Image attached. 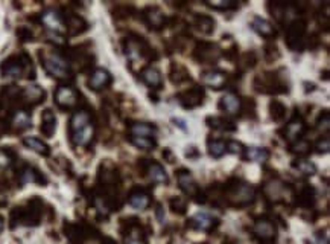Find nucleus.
<instances>
[{
    "mask_svg": "<svg viewBox=\"0 0 330 244\" xmlns=\"http://www.w3.org/2000/svg\"><path fill=\"white\" fill-rule=\"evenodd\" d=\"M40 22L44 25L46 29H49L53 34H63L66 31L64 17L55 10H47L40 16Z\"/></svg>",
    "mask_w": 330,
    "mask_h": 244,
    "instance_id": "obj_16",
    "label": "nucleus"
},
{
    "mask_svg": "<svg viewBox=\"0 0 330 244\" xmlns=\"http://www.w3.org/2000/svg\"><path fill=\"white\" fill-rule=\"evenodd\" d=\"M214 20L213 17L210 16H205V14H195L192 17V26L195 29H198L201 34L204 35H210L213 31H214Z\"/></svg>",
    "mask_w": 330,
    "mask_h": 244,
    "instance_id": "obj_30",
    "label": "nucleus"
},
{
    "mask_svg": "<svg viewBox=\"0 0 330 244\" xmlns=\"http://www.w3.org/2000/svg\"><path fill=\"white\" fill-rule=\"evenodd\" d=\"M20 183L22 185H26V183H40L41 186H44L46 183V177L35 168L29 167V165H25L20 171Z\"/></svg>",
    "mask_w": 330,
    "mask_h": 244,
    "instance_id": "obj_29",
    "label": "nucleus"
},
{
    "mask_svg": "<svg viewBox=\"0 0 330 244\" xmlns=\"http://www.w3.org/2000/svg\"><path fill=\"white\" fill-rule=\"evenodd\" d=\"M112 83H113L112 73H109L106 69H102V67L94 69V70L90 73V78H88V81H87L88 89L93 90V92H100V90L106 89Z\"/></svg>",
    "mask_w": 330,
    "mask_h": 244,
    "instance_id": "obj_20",
    "label": "nucleus"
},
{
    "mask_svg": "<svg viewBox=\"0 0 330 244\" xmlns=\"http://www.w3.org/2000/svg\"><path fill=\"white\" fill-rule=\"evenodd\" d=\"M219 57H221V51L211 41H198L192 52V58L201 64H214Z\"/></svg>",
    "mask_w": 330,
    "mask_h": 244,
    "instance_id": "obj_8",
    "label": "nucleus"
},
{
    "mask_svg": "<svg viewBox=\"0 0 330 244\" xmlns=\"http://www.w3.org/2000/svg\"><path fill=\"white\" fill-rule=\"evenodd\" d=\"M128 140L140 150H155V146H157V140L151 139V137H133V136H130Z\"/></svg>",
    "mask_w": 330,
    "mask_h": 244,
    "instance_id": "obj_42",
    "label": "nucleus"
},
{
    "mask_svg": "<svg viewBox=\"0 0 330 244\" xmlns=\"http://www.w3.org/2000/svg\"><path fill=\"white\" fill-rule=\"evenodd\" d=\"M31 124H32V118H31L29 112H26L25 109H20V110H17V112L13 115L10 125L13 127L14 131L20 133V131L28 130V128L31 127Z\"/></svg>",
    "mask_w": 330,
    "mask_h": 244,
    "instance_id": "obj_31",
    "label": "nucleus"
},
{
    "mask_svg": "<svg viewBox=\"0 0 330 244\" xmlns=\"http://www.w3.org/2000/svg\"><path fill=\"white\" fill-rule=\"evenodd\" d=\"M207 151L213 159H221L226 151H227V146H226V140L223 139H213L208 137L207 139Z\"/></svg>",
    "mask_w": 330,
    "mask_h": 244,
    "instance_id": "obj_36",
    "label": "nucleus"
},
{
    "mask_svg": "<svg viewBox=\"0 0 330 244\" xmlns=\"http://www.w3.org/2000/svg\"><path fill=\"white\" fill-rule=\"evenodd\" d=\"M139 170L142 171V176H148L152 183H163V185L169 183L168 173L164 171L161 164H158L155 160L140 159L139 160Z\"/></svg>",
    "mask_w": 330,
    "mask_h": 244,
    "instance_id": "obj_11",
    "label": "nucleus"
},
{
    "mask_svg": "<svg viewBox=\"0 0 330 244\" xmlns=\"http://www.w3.org/2000/svg\"><path fill=\"white\" fill-rule=\"evenodd\" d=\"M291 167L303 176H313L316 173V165L310 160H306V159H297L292 162Z\"/></svg>",
    "mask_w": 330,
    "mask_h": 244,
    "instance_id": "obj_41",
    "label": "nucleus"
},
{
    "mask_svg": "<svg viewBox=\"0 0 330 244\" xmlns=\"http://www.w3.org/2000/svg\"><path fill=\"white\" fill-rule=\"evenodd\" d=\"M63 17H64V25H66V31L69 32V35H79L88 29V23L75 13L66 14Z\"/></svg>",
    "mask_w": 330,
    "mask_h": 244,
    "instance_id": "obj_23",
    "label": "nucleus"
},
{
    "mask_svg": "<svg viewBox=\"0 0 330 244\" xmlns=\"http://www.w3.org/2000/svg\"><path fill=\"white\" fill-rule=\"evenodd\" d=\"M241 116L256 119V101L253 98H244L241 106Z\"/></svg>",
    "mask_w": 330,
    "mask_h": 244,
    "instance_id": "obj_43",
    "label": "nucleus"
},
{
    "mask_svg": "<svg viewBox=\"0 0 330 244\" xmlns=\"http://www.w3.org/2000/svg\"><path fill=\"white\" fill-rule=\"evenodd\" d=\"M224 57H226L229 61H236V60H238V57H239V47H238L236 44H233L232 47L226 49Z\"/></svg>",
    "mask_w": 330,
    "mask_h": 244,
    "instance_id": "obj_51",
    "label": "nucleus"
},
{
    "mask_svg": "<svg viewBox=\"0 0 330 244\" xmlns=\"http://www.w3.org/2000/svg\"><path fill=\"white\" fill-rule=\"evenodd\" d=\"M174 122H175V125H178V127H181L183 130H186V127H184V122L181 121V119H172Z\"/></svg>",
    "mask_w": 330,
    "mask_h": 244,
    "instance_id": "obj_56",
    "label": "nucleus"
},
{
    "mask_svg": "<svg viewBox=\"0 0 330 244\" xmlns=\"http://www.w3.org/2000/svg\"><path fill=\"white\" fill-rule=\"evenodd\" d=\"M128 203L137 211H145L151 205L149 189L145 186H133L128 194Z\"/></svg>",
    "mask_w": 330,
    "mask_h": 244,
    "instance_id": "obj_17",
    "label": "nucleus"
},
{
    "mask_svg": "<svg viewBox=\"0 0 330 244\" xmlns=\"http://www.w3.org/2000/svg\"><path fill=\"white\" fill-rule=\"evenodd\" d=\"M175 174H177V180H178L180 189H181L186 195H189V197L195 199L196 195L201 192V188H199L198 183L195 182V179H193V176L190 174V171L186 170V168H180Z\"/></svg>",
    "mask_w": 330,
    "mask_h": 244,
    "instance_id": "obj_18",
    "label": "nucleus"
},
{
    "mask_svg": "<svg viewBox=\"0 0 330 244\" xmlns=\"http://www.w3.org/2000/svg\"><path fill=\"white\" fill-rule=\"evenodd\" d=\"M44 98H46V92L40 86H29L22 89L20 92V104L26 109L35 107L44 101Z\"/></svg>",
    "mask_w": 330,
    "mask_h": 244,
    "instance_id": "obj_14",
    "label": "nucleus"
},
{
    "mask_svg": "<svg viewBox=\"0 0 330 244\" xmlns=\"http://www.w3.org/2000/svg\"><path fill=\"white\" fill-rule=\"evenodd\" d=\"M40 60H41V66L44 67V70L55 79L70 81L73 78L69 60L63 54L57 51L40 52Z\"/></svg>",
    "mask_w": 330,
    "mask_h": 244,
    "instance_id": "obj_4",
    "label": "nucleus"
},
{
    "mask_svg": "<svg viewBox=\"0 0 330 244\" xmlns=\"http://www.w3.org/2000/svg\"><path fill=\"white\" fill-rule=\"evenodd\" d=\"M254 90L263 95H282L289 92L288 83L279 75V72H265L254 78Z\"/></svg>",
    "mask_w": 330,
    "mask_h": 244,
    "instance_id": "obj_5",
    "label": "nucleus"
},
{
    "mask_svg": "<svg viewBox=\"0 0 330 244\" xmlns=\"http://www.w3.org/2000/svg\"><path fill=\"white\" fill-rule=\"evenodd\" d=\"M224 200L232 208H247L256 200V188L251 183L232 177L223 188Z\"/></svg>",
    "mask_w": 330,
    "mask_h": 244,
    "instance_id": "obj_2",
    "label": "nucleus"
},
{
    "mask_svg": "<svg viewBox=\"0 0 330 244\" xmlns=\"http://www.w3.org/2000/svg\"><path fill=\"white\" fill-rule=\"evenodd\" d=\"M289 151L292 154H297L298 157H303V156H307L310 151H312V143L306 139H300L294 143L289 145Z\"/></svg>",
    "mask_w": 330,
    "mask_h": 244,
    "instance_id": "obj_40",
    "label": "nucleus"
},
{
    "mask_svg": "<svg viewBox=\"0 0 330 244\" xmlns=\"http://www.w3.org/2000/svg\"><path fill=\"white\" fill-rule=\"evenodd\" d=\"M140 19L152 31H160L169 26V17L164 16L158 7H146L145 10H142Z\"/></svg>",
    "mask_w": 330,
    "mask_h": 244,
    "instance_id": "obj_12",
    "label": "nucleus"
},
{
    "mask_svg": "<svg viewBox=\"0 0 330 244\" xmlns=\"http://www.w3.org/2000/svg\"><path fill=\"white\" fill-rule=\"evenodd\" d=\"M316 128H318L321 133L324 131V134L328 133V128H330V113H328V110H324V112L318 116V119H316Z\"/></svg>",
    "mask_w": 330,
    "mask_h": 244,
    "instance_id": "obj_46",
    "label": "nucleus"
},
{
    "mask_svg": "<svg viewBox=\"0 0 330 244\" xmlns=\"http://www.w3.org/2000/svg\"><path fill=\"white\" fill-rule=\"evenodd\" d=\"M306 38H307V22L303 19L294 20L286 29V35H285L286 46L294 52H301L304 51Z\"/></svg>",
    "mask_w": 330,
    "mask_h": 244,
    "instance_id": "obj_6",
    "label": "nucleus"
},
{
    "mask_svg": "<svg viewBox=\"0 0 330 244\" xmlns=\"http://www.w3.org/2000/svg\"><path fill=\"white\" fill-rule=\"evenodd\" d=\"M201 84L213 89V90H223L229 84V73L224 70H207L201 73Z\"/></svg>",
    "mask_w": 330,
    "mask_h": 244,
    "instance_id": "obj_15",
    "label": "nucleus"
},
{
    "mask_svg": "<svg viewBox=\"0 0 330 244\" xmlns=\"http://www.w3.org/2000/svg\"><path fill=\"white\" fill-rule=\"evenodd\" d=\"M0 73L7 78H16V79L23 78V76L29 79L35 78L32 60L26 52H20V54L11 55L10 58H7L0 64Z\"/></svg>",
    "mask_w": 330,
    "mask_h": 244,
    "instance_id": "obj_3",
    "label": "nucleus"
},
{
    "mask_svg": "<svg viewBox=\"0 0 330 244\" xmlns=\"http://www.w3.org/2000/svg\"><path fill=\"white\" fill-rule=\"evenodd\" d=\"M186 156H187L189 159H198V157H199V151H198L196 146H190V148L186 151Z\"/></svg>",
    "mask_w": 330,
    "mask_h": 244,
    "instance_id": "obj_54",
    "label": "nucleus"
},
{
    "mask_svg": "<svg viewBox=\"0 0 330 244\" xmlns=\"http://www.w3.org/2000/svg\"><path fill=\"white\" fill-rule=\"evenodd\" d=\"M309 244H328V238H327V235H324L322 232H318V233L309 241Z\"/></svg>",
    "mask_w": 330,
    "mask_h": 244,
    "instance_id": "obj_52",
    "label": "nucleus"
},
{
    "mask_svg": "<svg viewBox=\"0 0 330 244\" xmlns=\"http://www.w3.org/2000/svg\"><path fill=\"white\" fill-rule=\"evenodd\" d=\"M2 229H4V218L0 217V232H2Z\"/></svg>",
    "mask_w": 330,
    "mask_h": 244,
    "instance_id": "obj_57",
    "label": "nucleus"
},
{
    "mask_svg": "<svg viewBox=\"0 0 330 244\" xmlns=\"http://www.w3.org/2000/svg\"><path fill=\"white\" fill-rule=\"evenodd\" d=\"M263 55H265V60L266 61H276L280 58V52H279V47L276 46L274 41H269L263 46Z\"/></svg>",
    "mask_w": 330,
    "mask_h": 244,
    "instance_id": "obj_44",
    "label": "nucleus"
},
{
    "mask_svg": "<svg viewBox=\"0 0 330 244\" xmlns=\"http://www.w3.org/2000/svg\"><path fill=\"white\" fill-rule=\"evenodd\" d=\"M251 28H253L254 32H257L259 35H262L266 40H271V38H274L277 35V31H276V28L272 26V23H269L266 19L259 17V16H254L251 19Z\"/></svg>",
    "mask_w": 330,
    "mask_h": 244,
    "instance_id": "obj_24",
    "label": "nucleus"
},
{
    "mask_svg": "<svg viewBox=\"0 0 330 244\" xmlns=\"http://www.w3.org/2000/svg\"><path fill=\"white\" fill-rule=\"evenodd\" d=\"M130 136L133 137H151L154 139L155 134L158 133L157 127L149 124V122H133L128 127Z\"/></svg>",
    "mask_w": 330,
    "mask_h": 244,
    "instance_id": "obj_26",
    "label": "nucleus"
},
{
    "mask_svg": "<svg viewBox=\"0 0 330 244\" xmlns=\"http://www.w3.org/2000/svg\"><path fill=\"white\" fill-rule=\"evenodd\" d=\"M238 66L241 69V72H247L250 69H253L257 63V55L254 51H248V52H244L238 57Z\"/></svg>",
    "mask_w": 330,
    "mask_h": 244,
    "instance_id": "obj_38",
    "label": "nucleus"
},
{
    "mask_svg": "<svg viewBox=\"0 0 330 244\" xmlns=\"http://www.w3.org/2000/svg\"><path fill=\"white\" fill-rule=\"evenodd\" d=\"M268 109H269V116H271V119H272L274 122H283V121H285L288 109H286V106H285L282 101L272 100V101L269 103V107H268Z\"/></svg>",
    "mask_w": 330,
    "mask_h": 244,
    "instance_id": "obj_37",
    "label": "nucleus"
},
{
    "mask_svg": "<svg viewBox=\"0 0 330 244\" xmlns=\"http://www.w3.org/2000/svg\"><path fill=\"white\" fill-rule=\"evenodd\" d=\"M23 145L28 146L29 150L38 153L40 156H49V154H50L49 145L44 143V142H43L41 139H38V137H34V136H28V137H25V139H23Z\"/></svg>",
    "mask_w": 330,
    "mask_h": 244,
    "instance_id": "obj_35",
    "label": "nucleus"
},
{
    "mask_svg": "<svg viewBox=\"0 0 330 244\" xmlns=\"http://www.w3.org/2000/svg\"><path fill=\"white\" fill-rule=\"evenodd\" d=\"M288 189H291V186L285 185V183L280 182L279 179H276V180L272 179L271 182L265 183V186H263L265 197L269 199V200H272L274 203L280 202V200L283 199V195H285V191H288Z\"/></svg>",
    "mask_w": 330,
    "mask_h": 244,
    "instance_id": "obj_21",
    "label": "nucleus"
},
{
    "mask_svg": "<svg viewBox=\"0 0 330 244\" xmlns=\"http://www.w3.org/2000/svg\"><path fill=\"white\" fill-rule=\"evenodd\" d=\"M312 146H313L315 151H316L318 154H325V153H328V148H330V139H328V134L321 136V137L315 142V145H312Z\"/></svg>",
    "mask_w": 330,
    "mask_h": 244,
    "instance_id": "obj_47",
    "label": "nucleus"
},
{
    "mask_svg": "<svg viewBox=\"0 0 330 244\" xmlns=\"http://www.w3.org/2000/svg\"><path fill=\"white\" fill-rule=\"evenodd\" d=\"M204 98H205V92L202 86H193L190 89L177 93V101L186 110H193L199 107L204 103Z\"/></svg>",
    "mask_w": 330,
    "mask_h": 244,
    "instance_id": "obj_10",
    "label": "nucleus"
},
{
    "mask_svg": "<svg viewBox=\"0 0 330 244\" xmlns=\"http://www.w3.org/2000/svg\"><path fill=\"white\" fill-rule=\"evenodd\" d=\"M169 206L175 214H180V215L186 214V211H187V202L183 197H171L169 199Z\"/></svg>",
    "mask_w": 330,
    "mask_h": 244,
    "instance_id": "obj_45",
    "label": "nucleus"
},
{
    "mask_svg": "<svg viewBox=\"0 0 330 244\" xmlns=\"http://www.w3.org/2000/svg\"><path fill=\"white\" fill-rule=\"evenodd\" d=\"M253 233L254 236L260 241V242H265V244H269L276 239L277 236V227L274 224L271 220L268 218H260L254 223L253 226Z\"/></svg>",
    "mask_w": 330,
    "mask_h": 244,
    "instance_id": "obj_13",
    "label": "nucleus"
},
{
    "mask_svg": "<svg viewBox=\"0 0 330 244\" xmlns=\"http://www.w3.org/2000/svg\"><path fill=\"white\" fill-rule=\"evenodd\" d=\"M226 146H227V151L229 153H233V154H239L242 157L244 151H245V146L241 143V142H236V140H227L226 142Z\"/></svg>",
    "mask_w": 330,
    "mask_h": 244,
    "instance_id": "obj_49",
    "label": "nucleus"
},
{
    "mask_svg": "<svg viewBox=\"0 0 330 244\" xmlns=\"http://www.w3.org/2000/svg\"><path fill=\"white\" fill-rule=\"evenodd\" d=\"M205 124L213 130H221V131H227V133L236 131V128H238L232 119L224 118V116H207Z\"/></svg>",
    "mask_w": 330,
    "mask_h": 244,
    "instance_id": "obj_28",
    "label": "nucleus"
},
{
    "mask_svg": "<svg viewBox=\"0 0 330 244\" xmlns=\"http://www.w3.org/2000/svg\"><path fill=\"white\" fill-rule=\"evenodd\" d=\"M169 79H171L172 84L180 86V84H183V83L190 81V73H189V70H187L183 64L172 63L171 70H169Z\"/></svg>",
    "mask_w": 330,
    "mask_h": 244,
    "instance_id": "obj_34",
    "label": "nucleus"
},
{
    "mask_svg": "<svg viewBox=\"0 0 330 244\" xmlns=\"http://www.w3.org/2000/svg\"><path fill=\"white\" fill-rule=\"evenodd\" d=\"M163 157H164V160H166L168 164H174L177 160L174 153H172V150H169V148H166V150L163 151Z\"/></svg>",
    "mask_w": 330,
    "mask_h": 244,
    "instance_id": "obj_53",
    "label": "nucleus"
},
{
    "mask_svg": "<svg viewBox=\"0 0 330 244\" xmlns=\"http://www.w3.org/2000/svg\"><path fill=\"white\" fill-rule=\"evenodd\" d=\"M295 202L300 208L310 209L315 205V188L310 185H304L295 194Z\"/></svg>",
    "mask_w": 330,
    "mask_h": 244,
    "instance_id": "obj_27",
    "label": "nucleus"
},
{
    "mask_svg": "<svg viewBox=\"0 0 330 244\" xmlns=\"http://www.w3.org/2000/svg\"><path fill=\"white\" fill-rule=\"evenodd\" d=\"M205 5L216 11H233L239 7L236 0H207Z\"/></svg>",
    "mask_w": 330,
    "mask_h": 244,
    "instance_id": "obj_39",
    "label": "nucleus"
},
{
    "mask_svg": "<svg viewBox=\"0 0 330 244\" xmlns=\"http://www.w3.org/2000/svg\"><path fill=\"white\" fill-rule=\"evenodd\" d=\"M140 78H142V81H143L148 87H151L152 90H160V89L163 87L161 73H160L158 69H155V67H152V66L143 67L142 72H140Z\"/></svg>",
    "mask_w": 330,
    "mask_h": 244,
    "instance_id": "obj_25",
    "label": "nucleus"
},
{
    "mask_svg": "<svg viewBox=\"0 0 330 244\" xmlns=\"http://www.w3.org/2000/svg\"><path fill=\"white\" fill-rule=\"evenodd\" d=\"M217 224H219V221H217L216 218L210 217V215L205 214V212H198V214H195V215L189 220V223H187V226H189L190 229L205 230V232L213 230Z\"/></svg>",
    "mask_w": 330,
    "mask_h": 244,
    "instance_id": "obj_22",
    "label": "nucleus"
},
{
    "mask_svg": "<svg viewBox=\"0 0 330 244\" xmlns=\"http://www.w3.org/2000/svg\"><path fill=\"white\" fill-rule=\"evenodd\" d=\"M8 125H10V124H7L5 119L0 118V137H2V136L8 131Z\"/></svg>",
    "mask_w": 330,
    "mask_h": 244,
    "instance_id": "obj_55",
    "label": "nucleus"
},
{
    "mask_svg": "<svg viewBox=\"0 0 330 244\" xmlns=\"http://www.w3.org/2000/svg\"><path fill=\"white\" fill-rule=\"evenodd\" d=\"M40 130L43 133V136L46 137H52L55 130H57V118H55V113L50 109H46L41 113V125Z\"/></svg>",
    "mask_w": 330,
    "mask_h": 244,
    "instance_id": "obj_32",
    "label": "nucleus"
},
{
    "mask_svg": "<svg viewBox=\"0 0 330 244\" xmlns=\"http://www.w3.org/2000/svg\"><path fill=\"white\" fill-rule=\"evenodd\" d=\"M17 37H19V40L23 41V43H28V41H32V40H34V34H32V31H31L28 26H20V28L17 29Z\"/></svg>",
    "mask_w": 330,
    "mask_h": 244,
    "instance_id": "obj_50",
    "label": "nucleus"
},
{
    "mask_svg": "<svg viewBox=\"0 0 330 244\" xmlns=\"http://www.w3.org/2000/svg\"><path fill=\"white\" fill-rule=\"evenodd\" d=\"M306 130H307V125H306L303 116H301L298 112H295V113L291 116L289 122H288L279 133L283 134V139L291 145V143H294V142L303 139V134L306 133Z\"/></svg>",
    "mask_w": 330,
    "mask_h": 244,
    "instance_id": "obj_9",
    "label": "nucleus"
},
{
    "mask_svg": "<svg viewBox=\"0 0 330 244\" xmlns=\"http://www.w3.org/2000/svg\"><path fill=\"white\" fill-rule=\"evenodd\" d=\"M269 157H271L269 150L260 148V146H248V148H245V151L242 154V159L247 160V162H260V164H263Z\"/></svg>",
    "mask_w": 330,
    "mask_h": 244,
    "instance_id": "obj_33",
    "label": "nucleus"
},
{
    "mask_svg": "<svg viewBox=\"0 0 330 244\" xmlns=\"http://www.w3.org/2000/svg\"><path fill=\"white\" fill-rule=\"evenodd\" d=\"M81 93L72 86H60L53 93V101L61 110H73L79 104Z\"/></svg>",
    "mask_w": 330,
    "mask_h": 244,
    "instance_id": "obj_7",
    "label": "nucleus"
},
{
    "mask_svg": "<svg viewBox=\"0 0 330 244\" xmlns=\"http://www.w3.org/2000/svg\"><path fill=\"white\" fill-rule=\"evenodd\" d=\"M94 122L88 110H78L72 115L69 122L70 142L75 146H88L94 139Z\"/></svg>",
    "mask_w": 330,
    "mask_h": 244,
    "instance_id": "obj_1",
    "label": "nucleus"
},
{
    "mask_svg": "<svg viewBox=\"0 0 330 244\" xmlns=\"http://www.w3.org/2000/svg\"><path fill=\"white\" fill-rule=\"evenodd\" d=\"M241 106L242 100L235 92H227L221 100H219V110L224 112L229 116H241Z\"/></svg>",
    "mask_w": 330,
    "mask_h": 244,
    "instance_id": "obj_19",
    "label": "nucleus"
},
{
    "mask_svg": "<svg viewBox=\"0 0 330 244\" xmlns=\"http://www.w3.org/2000/svg\"><path fill=\"white\" fill-rule=\"evenodd\" d=\"M134 11H136V10H134L133 5H118L116 10H115V16H116L118 19H128V17L133 16Z\"/></svg>",
    "mask_w": 330,
    "mask_h": 244,
    "instance_id": "obj_48",
    "label": "nucleus"
}]
</instances>
